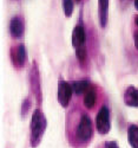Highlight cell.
<instances>
[{
	"mask_svg": "<svg viewBox=\"0 0 138 148\" xmlns=\"http://www.w3.org/2000/svg\"><path fill=\"white\" fill-rule=\"evenodd\" d=\"M73 8H74V3L73 0H63V10H64V14L65 17H71L73 13Z\"/></svg>",
	"mask_w": 138,
	"mask_h": 148,
	"instance_id": "15",
	"label": "cell"
},
{
	"mask_svg": "<svg viewBox=\"0 0 138 148\" xmlns=\"http://www.w3.org/2000/svg\"><path fill=\"white\" fill-rule=\"evenodd\" d=\"M124 103L128 107L138 108V89L135 88L133 85L126 88L124 92Z\"/></svg>",
	"mask_w": 138,
	"mask_h": 148,
	"instance_id": "10",
	"label": "cell"
},
{
	"mask_svg": "<svg viewBox=\"0 0 138 148\" xmlns=\"http://www.w3.org/2000/svg\"><path fill=\"white\" fill-rule=\"evenodd\" d=\"M104 148H119L117 141H106L104 143Z\"/></svg>",
	"mask_w": 138,
	"mask_h": 148,
	"instance_id": "18",
	"label": "cell"
},
{
	"mask_svg": "<svg viewBox=\"0 0 138 148\" xmlns=\"http://www.w3.org/2000/svg\"><path fill=\"white\" fill-rule=\"evenodd\" d=\"M74 1H76V3H80V1H82V0H74Z\"/></svg>",
	"mask_w": 138,
	"mask_h": 148,
	"instance_id": "20",
	"label": "cell"
},
{
	"mask_svg": "<svg viewBox=\"0 0 138 148\" xmlns=\"http://www.w3.org/2000/svg\"><path fill=\"white\" fill-rule=\"evenodd\" d=\"M31 100L27 97V98H25L24 100V102H22V104H21V115H22V117L24 116H26V114L29 113V110L31 109Z\"/></svg>",
	"mask_w": 138,
	"mask_h": 148,
	"instance_id": "17",
	"label": "cell"
},
{
	"mask_svg": "<svg viewBox=\"0 0 138 148\" xmlns=\"http://www.w3.org/2000/svg\"><path fill=\"white\" fill-rule=\"evenodd\" d=\"M73 88L72 84L60 79L58 82V92H57V97H58V102L63 108H67L71 100H72V95H73Z\"/></svg>",
	"mask_w": 138,
	"mask_h": 148,
	"instance_id": "5",
	"label": "cell"
},
{
	"mask_svg": "<svg viewBox=\"0 0 138 148\" xmlns=\"http://www.w3.org/2000/svg\"><path fill=\"white\" fill-rule=\"evenodd\" d=\"M76 57L78 59V62L80 64H84L85 60L87 58V50H86V46L82 45L79 47H76Z\"/></svg>",
	"mask_w": 138,
	"mask_h": 148,
	"instance_id": "14",
	"label": "cell"
},
{
	"mask_svg": "<svg viewBox=\"0 0 138 148\" xmlns=\"http://www.w3.org/2000/svg\"><path fill=\"white\" fill-rule=\"evenodd\" d=\"M96 98H97V95H96V91L94 89L90 88L85 94H84V97H83V103L84 106L87 108V109H92L96 104Z\"/></svg>",
	"mask_w": 138,
	"mask_h": 148,
	"instance_id": "13",
	"label": "cell"
},
{
	"mask_svg": "<svg viewBox=\"0 0 138 148\" xmlns=\"http://www.w3.org/2000/svg\"><path fill=\"white\" fill-rule=\"evenodd\" d=\"M29 83H30V90L34 96L35 103L40 106L43 103V90H41V79H40V72L37 62L33 60L30 71H29Z\"/></svg>",
	"mask_w": 138,
	"mask_h": 148,
	"instance_id": "2",
	"label": "cell"
},
{
	"mask_svg": "<svg viewBox=\"0 0 138 148\" xmlns=\"http://www.w3.org/2000/svg\"><path fill=\"white\" fill-rule=\"evenodd\" d=\"M11 59L16 68H24L27 60V52L24 44H19L16 47L11 49Z\"/></svg>",
	"mask_w": 138,
	"mask_h": 148,
	"instance_id": "6",
	"label": "cell"
},
{
	"mask_svg": "<svg viewBox=\"0 0 138 148\" xmlns=\"http://www.w3.org/2000/svg\"><path fill=\"white\" fill-rule=\"evenodd\" d=\"M96 129L100 135H105L111 129V116L110 109L107 106H103L99 109V112L96 116Z\"/></svg>",
	"mask_w": 138,
	"mask_h": 148,
	"instance_id": "4",
	"label": "cell"
},
{
	"mask_svg": "<svg viewBox=\"0 0 138 148\" xmlns=\"http://www.w3.org/2000/svg\"><path fill=\"white\" fill-rule=\"evenodd\" d=\"M98 19L103 29L107 25L109 19V0H98Z\"/></svg>",
	"mask_w": 138,
	"mask_h": 148,
	"instance_id": "9",
	"label": "cell"
},
{
	"mask_svg": "<svg viewBox=\"0 0 138 148\" xmlns=\"http://www.w3.org/2000/svg\"><path fill=\"white\" fill-rule=\"evenodd\" d=\"M135 1V7H136V10H138V0H133Z\"/></svg>",
	"mask_w": 138,
	"mask_h": 148,
	"instance_id": "19",
	"label": "cell"
},
{
	"mask_svg": "<svg viewBox=\"0 0 138 148\" xmlns=\"http://www.w3.org/2000/svg\"><path fill=\"white\" fill-rule=\"evenodd\" d=\"M73 92L76 95H84L87 90L91 88V83L89 79H80V81H74L71 83Z\"/></svg>",
	"mask_w": 138,
	"mask_h": 148,
	"instance_id": "11",
	"label": "cell"
},
{
	"mask_svg": "<svg viewBox=\"0 0 138 148\" xmlns=\"http://www.w3.org/2000/svg\"><path fill=\"white\" fill-rule=\"evenodd\" d=\"M128 142L131 148H138V126L130 125L128 127Z\"/></svg>",
	"mask_w": 138,
	"mask_h": 148,
	"instance_id": "12",
	"label": "cell"
},
{
	"mask_svg": "<svg viewBox=\"0 0 138 148\" xmlns=\"http://www.w3.org/2000/svg\"><path fill=\"white\" fill-rule=\"evenodd\" d=\"M120 1H122V0H120Z\"/></svg>",
	"mask_w": 138,
	"mask_h": 148,
	"instance_id": "21",
	"label": "cell"
},
{
	"mask_svg": "<svg viewBox=\"0 0 138 148\" xmlns=\"http://www.w3.org/2000/svg\"><path fill=\"white\" fill-rule=\"evenodd\" d=\"M47 128V120L40 108L34 109V112L31 116V125H30V145L31 148H37L45 134Z\"/></svg>",
	"mask_w": 138,
	"mask_h": 148,
	"instance_id": "1",
	"label": "cell"
},
{
	"mask_svg": "<svg viewBox=\"0 0 138 148\" xmlns=\"http://www.w3.org/2000/svg\"><path fill=\"white\" fill-rule=\"evenodd\" d=\"M133 30H132V37H133V43H135V47L138 50V14H136L133 17Z\"/></svg>",
	"mask_w": 138,
	"mask_h": 148,
	"instance_id": "16",
	"label": "cell"
},
{
	"mask_svg": "<svg viewBox=\"0 0 138 148\" xmlns=\"http://www.w3.org/2000/svg\"><path fill=\"white\" fill-rule=\"evenodd\" d=\"M86 42V33H85V29L82 24L74 26L73 31H72V45L73 47H79L82 45H85Z\"/></svg>",
	"mask_w": 138,
	"mask_h": 148,
	"instance_id": "8",
	"label": "cell"
},
{
	"mask_svg": "<svg viewBox=\"0 0 138 148\" xmlns=\"http://www.w3.org/2000/svg\"><path fill=\"white\" fill-rule=\"evenodd\" d=\"M10 33L13 38H21L25 33V24L21 17H13L10 21Z\"/></svg>",
	"mask_w": 138,
	"mask_h": 148,
	"instance_id": "7",
	"label": "cell"
},
{
	"mask_svg": "<svg viewBox=\"0 0 138 148\" xmlns=\"http://www.w3.org/2000/svg\"><path fill=\"white\" fill-rule=\"evenodd\" d=\"M76 136L82 143H89L93 136V123L91 117L87 114L80 116L79 123L76 129Z\"/></svg>",
	"mask_w": 138,
	"mask_h": 148,
	"instance_id": "3",
	"label": "cell"
}]
</instances>
